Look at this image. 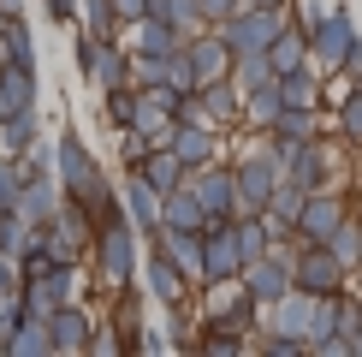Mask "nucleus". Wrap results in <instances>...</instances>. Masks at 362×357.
Wrapping results in <instances>:
<instances>
[{
    "label": "nucleus",
    "instance_id": "f257e3e1",
    "mask_svg": "<svg viewBox=\"0 0 362 357\" xmlns=\"http://www.w3.org/2000/svg\"><path fill=\"white\" fill-rule=\"evenodd\" d=\"M285 24H291V18H285L279 6H238L232 18L220 24V36H226V48H232V54H267Z\"/></svg>",
    "mask_w": 362,
    "mask_h": 357
},
{
    "label": "nucleus",
    "instance_id": "f03ea898",
    "mask_svg": "<svg viewBox=\"0 0 362 357\" xmlns=\"http://www.w3.org/2000/svg\"><path fill=\"white\" fill-rule=\"evenodd\" d=\"M291 256H297V244H291V250H285V244H274L267 256H255V262L244 268V274H238V280H244V292L255 298V310H274L279 298L297 286V268H291Z\"/></svg>",
    "mask_w": 362,
    "mask_h": 357
},
{
    "label": "nucleus",
    "instance_id": "7ed1b4c3",
    "mask_svg": "<svg viewBox=\"0 0 362 357\" xmlns=\"http://www.w3.org/2000/svg\"><path fill=\"white\" fill-rule=\"evenodd\" d=\"M356 48H362V36H356V18L344 6H333L321 24L309 30V60H315V66H327V72H344V60H351Z\"/></svg>",
    "mask_w": 362,
    "mask_h": 357
},
{
    "label": "nucleus",
    "instance_id": "20e7f679",
    "mask_svg": "<svg viewBox=\"0 0 362 357\" xmlns=\"http://www.w3.org/2000/svg\"><path fill=\"white\" fill-rule=\"evenodd\" d=\"M238 215H262L267 203H274V191H279V178H285V161L267 149V155H250V161H238Z\"/></svg>",
    "mask_w": 362,
    "mask_h": 357
},
{
    "label": "nucleus",
    "instance_id": "39448f33",
    "mask_svg": "<svg viewBox=\"0 0 362 357\" xmlns=\"http://www.w3.org/2000/svg\"><path fill=\"white\" fill-rule=\"evenodd\" d=\"M291 268H297V286L315 292V298H339L344 280H351V268L333 256V244H297Z\"/></svg>",
    "mask_w": 362,
    "mask_h": 357
},
{
    "label": "nucleus",
    "instance_id": "423d86ee",
    "mask_svg": "<svg viewBox=\"0 0 362 357\" xmlns=\"http://www.w3.org/2000/svg\"><path fill=\"white\" fill-rule=\"evenodd\" d=\"M238 274H244V250H238L232 220L202 227V280H208V286H232Z\"/></svg>",
    "mask_w": 362,
    "mask_h": 357
},
{
    "label": "nucleus",
    "instance_id": "0eeeda50",
    "mask_svg": "<svg viewBox=\"0 0 362 357\" xmlns=\"http://www.w3.org/2000/svg\"><path fill=\"white\" fill-rule=\"evenodd\" d=\"M344 220H351V203L339 197V191H309V203H303V215H297V244H327Z\"/></svg>",
    "mask_w": 362,
    "mask_h": 357
},
{
    "label": "nucleus",
    "instance_id": "6e6552de",
    "mask_svg": "<svg viewBox=\"0 0 362 357\" xmlns=\"http://www.w3.org/2000/svg\"><path fill=\"white\" fill-rule=\"evenodd\" d=\"M95 262H101V274H107L113 286L131 280V268H137V238H131L125 220H107V227L95 232Z\"/></svg>",
    "mask_w": 362,
    "mask_h": 357
},
{
    "label": "nucleus",
    "instance_id": "1a4fd4ad",
    "mask_svg": "<svg viewBox=\"0 0 362 357\" xmlns=\"http://www.w3.org/2000/svg\"><path fill=\"white\" fill-rule=\"evenodd\" d=\"M196 197H202V208H208V227L238 220V173H226V167H196Z\"/></svg>",
    "mask_w": 362,
    "mask_h": 357
},
{
    "label": "nucleus",
    "instance_id": "9d476101",
    "mask_svg": "<svg viewBox=\"0 0 362 357\" xmlns=\"http://www.w3.org/2000/svg\"><path fill=\"white\" fill-rule=\"evenodd\" d=\"M315 316H321V298L303 292V286H291L274 304V334H291V339H303V346H309V339H315Z\"/></svg>",
    "mask_w": 362,
    "mask_h": 357
},
{
    "label": "nucleus",
    "instance_id": "9b49d317",
    "mask_svg": "<svg viewBox=\"0 0 362 357\" xmlns=\"http://www.w3.org/2000/svg\"><path fill=\"white\" fill-rule=\"evenodd\" d=\"M185 54L196 66V84H220V78H232V66H238V54L226 48V36H196V42H185Z\"/></svg>",
    "mask_w": 362,
    "mask_h": 357
},
{
    "label": "nucleus",
    "instance_id": "f8f14e48",
    "mask_svg": "<svg viewBox=\"0 0 362 357\" xmlns=\"http://www.w3.org/2000/svg\"><path fill=\"white\" fill-rule=\"evenodd\" d=\"M167 143L178 149V161H185L190 173H196V167H208V161H214V131H208V119H178Z\"/></svg>",
    "mask_w": 362,
    "mask_h": 357
},
{
    "label": "nucleus",
    "instance_id": "ddd939ff",
    "mask_svg": "<svg viewBox=\"0 0 362 357\" xmlns=\"http://www.w3.org/2000/svg\"><path fill=\"white\" fill-rule=\"evenodd\" d=\"M160 227H185V232H202L208 227V208L196 197V185H178L160 197Z\"/></svg>",
    "mask_w": 362,
    "mask_h": 357
},
{
    "label": "nucleus",
    "instance_id": "4468645a",
    "mask_svg": "<svg viewBox=\"0 0 362 357\" xmlns=\"http://www.w3.org/2000/svg\"><path fill=\"white\" fill-rule=\"evenodd\" d=\"M285 178H297L303 191H321L327 185V149L321 143H297V149H285Z\"/></svg>",
    "mask_w": 362,
    "mask_h": 357
},
{
    "label": "nucleus",
    "instance_id": "2eb2a0df",
    "mask_svg": "<svg viewBox=\"0 0 362 357\" xmlns=\"http://www.w3.org/2000/svg\"><path fill=\"white\" fill-rule=\"evenodd\" d=\"M137 173L160 191V197H167V191H178V185H185V173H190V167L178 161V149H173V143H155V149H148V161H143Z\"/></svg>",
    "mask_w": 362,
    "mask_h": 357
},
{
    "label": "nucleus",
    "instance_id": "dca6fc26",
    "mask_svg": "<svg viewBox=\"0 0 362 357\" xmlns=\"http://www.w3.org/2000/svg\"><path fill=\"white\" fill-rule=\"evenodd\" d=\"M95 178H101V173H95V161H89V149H83L78 137H66V143H59V185L78 197V191H89Z\"/></svg>",
    "mask_w": 362,
    "mask_h": 357
},
{
    "label": "nucleus",
    "instance_id": "f3484780",
    "mask_svg": "<svg viewBox=\"0 0 362 357\" xmlns=\"http://www.w3.org/2000/svg\"><path fill=\"white\" fill-rule=\"evenodd\" d=\"M178 48H185V30H178V24L143 18V30H137V54H143V60H173Z\"/></svg>",
    "mask_w": 362,
    "mask_h": 357
},
{
    "label": "nucleus",
    "instance_id": "a211bd4d",
    "mask_svg": "<svg viewBox=\"0 0 362 357\" xmlns=\"http://www.w3.org/2000/svg\"><path fill=\"white\" fill-rule=\"evenodd\" d=\"M125 215L137 220L143 232H160V191L148 185L143 173H137V178H131V185H125Z\"/></svg>",
    "mask_w": 362,
    "mask_h": 357
},
{
    "label": "nucleus",
    "instance_id": "6ab92c4d",
    "mask_svg": "<svg viewBox=\"0 0 362 357\" xmlns=\"http://www.w3.org/2000/svg\"><path fill=\"white\" fill-rule=\"evenodd\" d=\"M185 268H178L167 250H155V256H148V292L160 298V304H178V298H185Z\"/></svg>",
    "mask_w": 362,
    "mask_h": 357
},
{
    "label": "nucleus",
    "instance_id": "aec40b11",
    "mask_svg": "<svg viewBox=\"0 0 362 357\" xmlns=\"http://www.w3.org/2000/svg\"><path fill=\"white\" fill-rule=\"evenodd\" d=\"M267 60H274V72L309 66V30H303V24H285L279 36H274V48H267Z\"/></svg>",
    "mask_w": 362,
    "mask_h": 357
},
{
    "label": "nucleus",
    "instance_id": "412c9836",
    "mask_svg": "<svg viewBox=\"0 0 362 357\" xmlns=\"http://www.w3.org/2000/svg\"><path fill=\"white\" fill-rule=\"evenodd\" d=\"M48 327H54V351H83L89 346V322H83V310H71V304H59L48 316Z\"/></svg>",
    "mask_w": 362,
    "mask_h": 357
},
{
    "label": "nucleus",
    "instance_id": "4be33fe9",
    "mask_svg": "<svg viewBox=\"0 0 362 357\" xmlns=\"http://www.w3.org/2000/svg\"><path fill=\"white\" fill-rule=\"evenodd\" d=\"M279 96H285V108H315L327 89L315 78V66H297V72H279Z\"/></svg>",
    "mask_w": 362,
    "mask_h": 357
},
{
    "label": "nucleus",
    "instance_id": "5701e85b",
    "mask_svg": "<svg viewBox=\"0 0 362 357\" xmlns=\"http://www.w3.org/2000/svg\"><path fill=\"white\" fill-rule=\"evenodd\" d=\"M274 78H279V72H274L267 54H238V66H232V84L244 89V96H250V89H267Z\"/></svg>",
    "mask_w": 362,
    "mask_h": 357
},
{
    "label": "nucleus",
    "instance_id": "b1692460",
    "mask_svg": "<svg viewBox=\"0 0 362 357\" xmlns=\"http://www.w3.org/2000/svg\"><path fill=\"white\" fill-rule=\"evenodd\" d=\"M244 113L255 119V125H267V131H274V119L285 113V96H279V78L267 84V89H250V96H244Z\"/></svg>",
    "mask_w": 362,
    "mask_h": 357
},
{
    "label": "nucleus",
    "instance_id": "393cba45",
    "mask_svg": "<svg viewBox=\"0 0 362 357\" xmlns=\"http://www.w3.org/2000/svg\"><path fill=\"white\" fill-rule=\"evenodd\" d=\"M327 244H333V256H339L344 268H351V274L362 268V227H356V220H344V227H339L333 238H327Z\"/></svg>",
    "mask_w": 362,
    "mask_h": 357
},
{
    "label": "nucleus",
    "instance_id": "a878e982",
    "mask_svg": "<svg viewBox=\"0 0 362 357\" xmlns=\"http://www.w3.org/2000/svg\"><path fill=\"white\" fill-rule=\"evenodd\" d=\"M339 131H344L351 143H362V84H351V89L339 96Z\"/></svg>",
    "mask_w": 362,
    "mask_h": 357
},
{
    "label": "nucleus",
    "instance_id": "bb28decb",
    "mask_svg": "<svg viewBox=\"0 0 362 357\" xmlns=\"http://www.w3.org/2000/svg\"><path fill=\"white\" fill-rule=\"evenodd\" d=\"M0 137H6V149H12V155H18V149H30V108H24V113H12Z\"/></svg>",
    "mask_w": 362,
    "mask_h": 357
},
{
    "label": "nucleus",
    "instance_id": "cd10ccee",
    "mask_svg": "<svg viewBox=\"0 0 362 357\" xmlns=\"http://www.w3.org/2000/svg\"><path fill=\"white\" fill-rule=\"evenodd\" d=\"M238 6H244V0H196V12H202L208 24H226V18H232Z\"/></svg>",
    "mask_w": 362,
    "mask_h": 357
},
{
    "label": "nucleus",
    "instance_id": "c85d7f7f",
    "mask_svg": "<svg viewBox=\"0 0 362 357\" xmlns=\"http://www.w3.org/2000/svg\"><path fill=\"white\" fill-rule=\"evenodd\" d=\"M327 12H333V6H327V0H303V30H315V24L327 18Z\"/></svg>",
    "mask_w": 362,
    "mask_h": 357
},
{
    "label": "nucleus",
    "instance_id": "c756f323",
    "mask_svg": "<svg viewBox=\"0 0 362 357\" xmlns=\"http://www.w3.org/2000/svg\"><path fill=\"white\" fill-rule=\"evenodd\" d=\"M113 6H119V18H137V24L148 18V0H113Z\"/></svg>",
    "mask_w": 362,
    "mask_h": 357
},
{
    "label": "nucleus",
    "instance_id": "7c9ffc66",
    "mask_svg": "<svg viewBox=\"0 0 362 357\" xmlns=\"http://www.w3.org/2000/svg\"><path fill=\"white\" fill-rule=\"evenodd\" d=\"M344 78H351V84H362V48H356L351 60H344Z\"/></svg>",
    "mask_w": 362,
    "mask_h": 357
},
{
    "label": "nucleus",
    "instance_id": "2f4dec72",
    "mask_svg": "<svg viewBox=\"0 0 362 357\" xmlns=\"http://www.w3.org/2000/svg\"><path fill=\"white\" fill-rule=\"evenodd\" d=\"M244 6H285V0H244Z\"/></svg>",
    "mask_w": 362,
    "mask_h": 357
},
{
    "label": "nucleus",
    "instance_id": "473e14b6",
    "mask_svg": "<svg viewBox=\"0 0 362 357\" xmlns=\"http://www.w3.org/2000/svg\"><path fill=\"white\" fill-rule=\"evenodd\" d=\"M351 357H362V334H356V339H351Z\"/></svg>",
    "mask_w": 362,
    "mask_h": 357
}]
</instances>
